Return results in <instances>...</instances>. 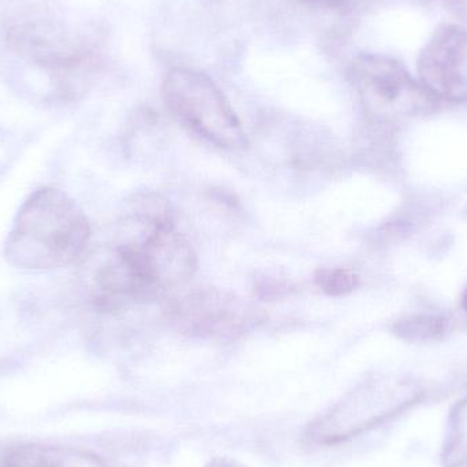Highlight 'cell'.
Listing matches in <instances>:
<instances>
[{"instance_id": "obj_5", "label": "cell", "mask_w": 467, "mask_h": 467, "mask_svg": "<svg viewBox=\"0 0 467 467\" xmlns=\"http://www.w3.org/2000/svg\"><path fill=\"white\" fill-rule=\"evenodd\" d=\"M350 79L365 109L378 119L419 114L431 106L428 90L391 57L361 55L350 67Z\"/></svg>"}, {"instance_id": "obj_6", "label": "cell", "mask_w": 467, "mask_h": 467, "mask_svg": "<svg viewBox=\"0 0 467 467\" xmlns=\"http://www.w3.org/2000/svg\"><path fill=\"white\" fill-rule=\"evenodd\" d=\"M420 397L421 394L416 389L402 387L361 389L313 422L309 438L326 446L340 443L398 416L413 406Z\"/></svg>"}, {"instance_id": "obj_16", "label": "cell", "mask_w": 467, "mask_h": 467, "mask_svg": "<svg viewBox=\"0 0 467 467\" xmlns=\"http://www.w3.org/2000/svg\"><path fill=\"white\" fill-rule=\"evenodd\" d=\"M462 306L465 307V309L467 310V288L465 290V293H463Z\"/></svg>"}, {"instance_id": "obj_15", "label": "cell", "mask_w": 467, "mask_h": 467, "mask_svg": "<svg viewBox=\"0 0 467 467\" xmlns=\"http://www.w3.org/2000/svg\"><path fill=\"white\" fill-rule=\"evenodd\" d=\"M208 467H227L222 461H216V462L211 463Z\"/></svg>"}, {"instance_id": "obj_3", "label": "cell", "mask_w": 467, "mask_h": 467, "mask_svg": "<svg viewBox=\"0 0 467 467\" xmlns=\"http://www.w3.org/2000/svg\"><path fill=\"white\" fill-rule=\"evenodd\" d=\"M117 246L128 255L140 276L161 296L185 285L197 269V255L174 221L128 211Z\"/></svg>"}, {"instance_id": "obj_10", "label": "cell", "mask_w": 467, "mask_h": 467, "mask_svg": "<svg viewBox=\"0 0 467 467\" xmlns=\"http://www.w3.org/2000/svg\"><path fill=\"white\" fill-rule=\"evenodd\" d=\"M441 461L446 467H467V397L450 413Z\"/></svg>"}, {"instance_id": "obj_8", "label": "cell", "mask_w": 467, "mask_h": 467, "mask_svg": "<svg viewBox=\"0 0 467 467\" xmlns=\"http://www.w3.org/2000/svg\"><path fill=\"white\" fill-rule=\"evenodd\" d=\"M87 285L93 304L103 312H118L129 305L158 296L117 244L93 255Z\"/></svg>"}, {"instance_id": "obj_13", "label": "cell", "mask_w": 467, "mask_h": 467, "mask_svg": "<svg viewBox=\"0 0 467 467\" xmlns=\"http://www.w3.org/2000/svg\"><path fill=\"white\" fill-rule=\"evenodd\" d=\"M293 290L294 285H291V283L277 279L263 280L254 288L255 296L258 298L265 299V301L266 299L271 301V299L282 298V296H288Z\"/></svg>"}, {"instance_id": "obj_9", "label": "cell", "mask_w": 467, "mask_h": 467, "mask_svg": "<svg viewBox=\"0 0 467 467\" xmlns=\"http://www.w3.org/2000/svg\"><path fill=\"white\" fill-rule=\"evenodd\" d=\"M2 467H106L98 455L71 447L22 446L3 460Z\"/></svg>"}, {"instance_id": "obj_1", "label": "cell", "mask_w": 467, "mask_h": 467, "mask_svg": "<svg viewBox=\"0 0 467 467\" xmlns=\"http://www.w3.org/2000/svg\"><path fill=\"white\" fill-rule=\"evenodd\" d=\"M90 226L76 202L59 189L41 188L19 208L5 244L8 264L49 271L76 263L87 249Z\"/></svg>"}, {"instance_id": "obj_11", "label": "cell", "mask_w": 467, "mask_h": 467, "mask_svg": "<svg viewBox=\"0 0 467 467\" xmlns=\"http://www.w3.org/2000/svg\"><path fill=\"white\" fill-rule=\"evenodd\" d=\"M394 334L408 342H428L439 339L446 331V321L438 316L417 315L398 321Z\"/></svg>"}, {"instance_id": "obj_7", "label": "cell", "mask_w": 467, "mask_h": 467, "mask_svg": "<svg viewBox=\"0 0 467 467\" xmlns=\"http://www.w3.org/2000/svg\"><path fill=\"white\" fill-rule=\"evenodd\" d=\"M419 76L428 92L447 100H467V30L444 25L419 57Z\"/></svg>"}, {"instance_id": "obj_12", "label": "cell", "mask_w": 467, "mask_h": 467, "mask_svg": "<svg viewBox=\"0 0 467 467\" xmlns=\"http://www.w3.org/2000/svg\"><path fill=\"white\" fill-rule=\"evenodd\" d=\"M316 285L329 296H345L359 285L356 272L348 268H320L315 275Z\"/></svg>"}, {"instance_id": "obj_2", "label": "cell", "mask_w": 467, "mask_h": 467, "mask_svg": "<svg viewBox=\"0 0 467 467\" xmlns=\"http://www.w3.org/2000/svg\"><path fill=\"white\" fill-rule=\"evenodd\" d=\"M172 117L186 129L222 150H241L247 137L232 104L213 78L194 68H172L161 85Z\"/></svg>"}, {"instance_id": "obj_14", "label": "cell", "mask_w": 467, "mask_h": 467, "mask_svg": "<svg viewBox=\"0 0 467 467\" xmlns=\"http://www.w3.org/2000/svg\"><path fill=\"white\" fill-rule=\"evenodd\" d=\"M312 5H323V7L337 8L345 5L346 0H307Z\"/></svg>"}, {"instance_id": "obj_4", "label": "cell", "mask_w": 467, "mask_h": 467, "mask_svg": "<svg viewBox=\"0 0 467 467\" xmlns=\"http://www.w3.org/2000/svg\"><path fill=\"white\" fill-rule=\"evenodd\" d=\"M167 317L181 334L213 340L239 339L265 320L255 305L215 287L181 294L167 306Z\"/></svg>"}]
</instances>
